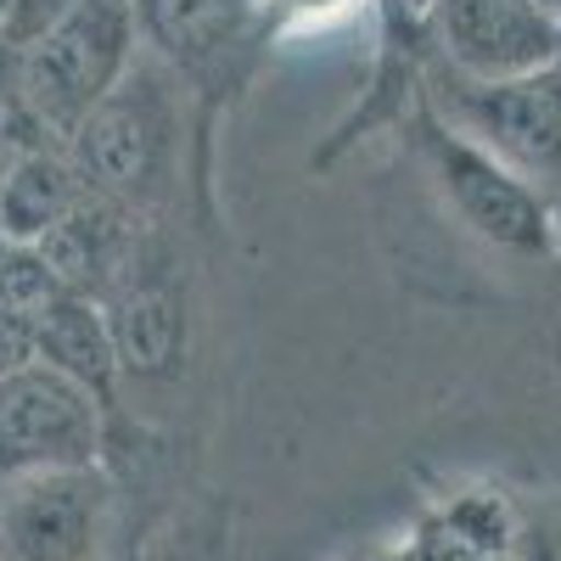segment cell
<instances>
[{
    "label": "cell",
    "mask_w": 561,
    "mask_h": 561,
    "mask_svg": "<svg viewBox=\"0 0 561 561\" xmlns=\"http://www.w3.org/2000/svg\"><path fill=\"white\" fill-rule=\"evenodd\" d=\"M180 73L140 51L135 68L90 107L68 135V158L84 192L118 203L135 219H158L180 192V147H185V96Z\"/></svg>",
    "instance_id": "1"
},
{
    "label": "cell",
    "mask_w": 561,
    "mask_h": 561,
    "mask_svg": "<svg viewBox=\"0 0 561 561\" xmlns=\"http://www.w3.org/2000/svg\"><path fill=\"white\" fill-rule=\"evenodd\" d=\"M415 152L427 163V180L438 185L444 208L472 230L478 242L528 259V264H556L561 259V219L545 185L483 152L478 140L449 129L427 96H415Z\"/></svg>",
    "instance_id": "2"
},
{
    "label": "cell",
    "mask_w": 561,
    "mask_h": 561,
    "mask_svg": "<svg viewBox=\"0 0 561 561\" xmlns=\"http://www.w3.org/2000/svg\"><path fill=\"white\" fill-rule=\"evenodd\" d=\"M135 57H140V28L129 0H73L34 45L18 51V79L39 129L57 147H68V135L135 68Z\"/></svg>",
    "instance_id": "3"
},
{
    "label": "cell",
    "mask_w": 561,
    "mask_h": 561,
    "mask_svg": "<svg viewBox=\"0 0 561 561\" xmlns=\"http://www.w3.org/2000/svg\"><path fill=\"white\" fill-rule=\"evenodd\" d=\"M421 96L449 129L478 140L534 185H561V62L523 79H460L433 68L421 79Z\"/></svg>",
    "instance_id": "4"
},
{
    "label": "cell",
    "mask_w": 561,
    "mask_h": 561,
    "mask_svg": "<svg viewBox=\"0 0 561 561\" xmlns=\"http://www.w3.org/2000/svg\"><path fill=\"white\" fill-rule=\"evenodd\" d=\"M118 483L107 466L0 478V561H113Z\"/></svg>",
    "instance_id": "5"
},
{
    "label": "cell",
    "mask_w": 561,
    "mask_h": 561,
    "mask_svg": "<svg viewBox=\"0 0 561 561\" xmlns=\"http://www.w3.org/2000/svg\"><path fill=\"white\" fill-rule=\"evenodd\" d=\"M113 354H118V382H174L185 348H192V314H185V280L174 253L152 225H140L135 248L113 270V280L96 293Z\"/></svg>",
    "instance_id": "6"
},
{
    "label": "cell",
    "mask_w": 561,
    "mask_h": 561,
    "mask_svg": "<svg viewBox=\"0 0 561 561\" xmlns=\"http://www.w3.org/2000/svg\"><path fill=\"white\" fill-rule=\"evenodd\" d=\"M107 404L57 365H23L0 377V478L102 466Z\"/></svg>",
    "instance_id": "7"
},
{
    "label": "cell",
    "mask_w": 561,
    "mask_h": 561,
    "mask_svg": "<svg viewBox=\"0 0 561 561\" xmlns=\"http://www.w3.org/2000/svg\"><path fill=\"white\" fill-rule=\"evenodd\" d=\"M415 28L460 79H523L561 62V18L545 0H433Z\"/></svg>",
    "instance_id": "8"
},
{
    "label": "cell",
    "mask_w": 561,
    "mask_h": 561,
    "mask_svg": "<svg viewBox=\"0 0 561 561\" xmlns=\"http://www.w3.org/2000/svg\"><path fill=\"white\" fill-rule=\"evenodd\" d=\"M140 51L180 73L192 90L242 84L253 45H270L253 0H129Z\"/></svg>",
    "instance_id": "9"
},
{
    "label": "cell",
    "mask_w": 561,
    "mask_h": 561,
    "mask_svg": "<svg viewBox=\"0 0 561 561\" xmlns=\"http://www.w3.org/2000/svg\"><path fill=\"white\" fill-rule=\"evenodd\" d=\"M79 197H84V180L68 147H34L12 158L7 174H0V242H12V248L45 242Z\"/></svg>",
    "instance_id": "10"
},
{
    "label": "cell",
    "mask_w": 561,
    "mask_h": 561,
    "mask_svg": "<svg viewBox=\"0 0 561 561\" xmlns=\"http://www.w3.org/2000/svg\"><path fill=\"white\" fill-rule=\"evenodd\" d=\"M39 359L68 370L73 382H84L107 410L118 393V354H113V332L107 314L90 293H57L39 314Z\"/></svg>",
    "instance_id": "11"
},
{
    "label": "cell",
    "mask_w": 561,
    "mask_h": 561,
    "mask_svg": "<svg viewBox=\"0 0 561 561\" xmlns=\"http://www.w3.org/2000/svg\"><path fill=\"white\" fill-rule=\"evenodd\" d=\"M34 147H57V140L39 129V118L23 96V79H18V51L0 39V174H7L12 158H23Z\"/></svg>",
    "instance_id": "12"
},
{
    "label": "cell",
    "mask_w": 561,
    "mask_h": 561,
    "mask_svg": "<svg viewBox=\"0 0 561 561\" xmlns=\"http://www.w3.org/2000/svg\"><path fill=\"white\" fill-rule=\"evenodd\" d=\"M57 293H68V287L51 275V264L39 259V248H12V242H0V304L39 314Z\"/></svg>",
    "instance_id": "13"
},
{
    "label": "cell",
    "mask_w": 561,
    "mask_h": 561,
    "mask_svg": "<svg viewBox=\"0 0 561 561\" xmlns=\"http://www.w3.org/2000/svg\"><path fill=\"white\" fill-rule=\"evenodd\" d=\"M365 0H253V12L264 23V34H320V28H337L348 18H359Z\"/></svg>",
    "instance_id": "14"
},
{
    "label": "cell",
    "mask_w": 561,
    "mask_h": 561,
    "mask_svg": "<svg viewBox=\"0 0 561 561\" xmlns=\"http://www.w3.org/2000/svg\"><path fill=\"white\" fill-rule=\"evenodd\" d=\"M34 359H39V320L28 309L0 304V377H12V370H23Z\"/></svg>",
    "instance_id": "15"
},
{
    "label": "cell",
    "mask_w": 561,
    "mask_h": 561,
    "mask_svg": "<svg viewBox=\"0 0 561 561\" xmlns=\"http://www.w3.org/2000/svg\"><path fill=\"white\" fill-rule=\"evenodd\" d=\"M12 7H18V0H0V23H7V18H12Z\"/></svg>",
    "instance_id": "16"
}]
</instances>
